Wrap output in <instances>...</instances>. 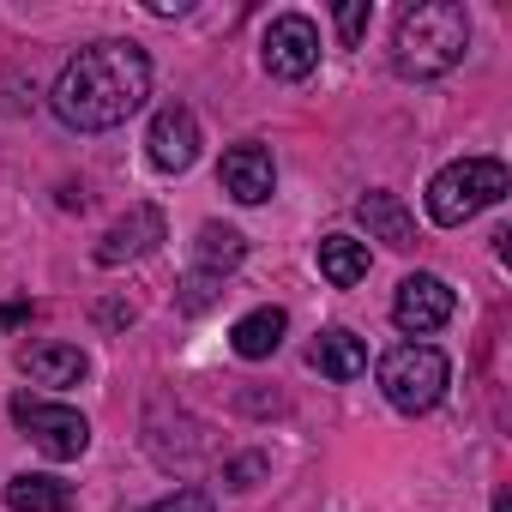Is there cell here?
Returning a JSON list of instances; mask_svg holds the SVG:
<instances>
[{"label": "cell", "instance_id": "7402d4cb", "mask_svg": "<svg viewBox=\"0 0 512 512\" xmlns=\"http://www.w3.org/2000/svg\"><path fill=\"white\" fill-rule=\"evenodd\" d=\"M31 320V302H7V308H0V326H25Z\"/></svg>", "mask_w": 512, "mask_h": 512}, {"label": "cell", "instance_id": "44dd1931", "mask_svg": "<svg viewBox=\"0 0 512 512\" xmlns=\"http://www.w3.org/2000/svg\"><path fill=\"white\" fill-rule=\"evenodd\" d=\"M260 470H266V458L247 452V458H235V464L223 470V482H229V488H253V476H260Z\"/></svg>", "mask_w": 512, "mask_h": 512}, {"label": "cell", "instance_id": "9c48e42d", "mask_svg": "<svg viewBox=\"0 0 512 512\" xmlns=\"http://www.w3.org/2000/svg\"><path fill=\"white\" fill-rule=\"evenodd\" d=\"M217 181H223L229 199L260 205V199H272V187H278V163H272L266 145H229L223 163H217Z\"/></svg>", "mask_w": 512, "mask_h": 512}, {"label": "cell", "instance_id": "8992f818", "mask_svg": "<svg viewBox=\"0 0 512 512\" xmlns=\"http://www.w3.org/2000/svg\"><path fill=\"white\" fill-rule=\"evenodd\" d=\"M260 61H266V73L272 79H308L314 67H320V31H314V19L308 13H284V19H272L266 25V43H260Z\"/></svg>", "mask_w": 512, "mask_h": 512}, {"label": "cell", "instance_id": "d6986e66", "mask_svg": "<svg viewBox=\"0 0 512 512\" xmlns=\"http://www.w3.org/2000/svg\"><path fill=\"white\" fill-rule=\"evenodd\" d=\"M145 512H217V506H211V494H205V488H175V494L151 500Z\"/></svg>", "mask_w": 512, "mask_h": 512}, {"label": "cell", "instance_id": "6da1fadb", "mask_svg": "<svg viewBox=\"0 0 512 512\" xmlns=\"http://www.w3.org/2000/svg\"><path fill=\"white\" fill-rule=\"evenodd\" d=\"M145 97H151V55L139 43H121V37H103V43L79 49L61 67L55 91H49L55 115L67 127H79V133L121 127L127 115L145 109Z\"/></svg>", "mask_w": 512, "mask_h": 512}, {"label": "cell", "instance_id": "9a60e30c", "mask_svg": "<svg viewBox=\"0 0 512 512\" xmlns=\"http://www.w3.org/2000/svg\"><path fill=\"white\" fill-rule=\"evenodd\" d=\"M320 272H326V284H338V290L362 284V278H368V241H356V235H326V241H320Z\"/></svg>", "mask_w": 512, "mask_h": 512}, {"label": "cell", "instance_id": "603a6c76", "mask_svg": "<svg viewBox=\"0 0 512 512\" xmlns=\"http://www.w3.org/2000/svg\"><path fill=\"white\" fill-rule=\"evenodd\" d=\"M494 512H512V500H506V494H494Z\"/></svg>", "mask_w": 512, "mask_h": 512}, {"label": "cell", "instance_id": "30bf717a", "mask_svg": "<svg viewBox=\"0 0 512 512\" xmlns=\"http://www.w3.org/2000/svg\"><path fill=\"white\" fill-rule=\"evenodd\" d=\"M169 235L163 211L157 205H133L103 241H97V266H127V260H145V253H157V241Z\"/></svg>", "mask_w": 512, "mask_h": 512}, {"label": "cell", "instance_id": "5b68a950", "mask_svg": "<svg viewBox=\"0 0 512 512\" xmlns=\"http://www.w3.org/2000/svg\"><path fill=\"white\" fill-rule=\"evenodd\" d=\"M13 422H19V428L37 440V452L55 458V464H67V458H79V452L91 446V422H85L79 410H67V404H43V398H31V392L13 398Z\"/></svg>", "mask_w": 512, "mask_h": 512}, {"label": "cell", "instance_id": "ba28073f", "mask_svg": "<svg viewBox=\"0 0 512 512\" xmlns=\"http://www.w3.org/2000/svg\"><path fill=\"white\" fill-rule=\"evenodd\" d=\"M145 157H151L163 175L193 169V157H199V115H193L187 103L157 109V115H151V133H145Z\"/></svg>", "mask_w": 512, "mask_h": 512}, {"label": "cell", "instance_id": "52a82bcc", "mask_svg": "<svg viewBox=\"0 0 512 512\" xmlns=\"http://www.w3.org/2000/svg\"><path fill=\"white\" fill-rule=\"evenodd\" d=\"M452 290H446V278H434V272H416V278H404L398 284V296H392V320H398V332H410V338H428V332H440L446 320H452Z\"/></svg>", "mask_w": 512, "mask_h": 512}, {"label": "cell", "instance_id": "7a4b0ae2", "mask_svg": "<svg viewBox=\"0 0 512 512\" xmlns=\"http://www.w3.org/2000/svg\"><path fill=\"white\" fill-rule=\"evenodd\" d=\"M470 49V13L458 0H416L392 25V67L404 79H440Z\"/></svg>", "mask_w": 512, "mask_h": 512}, {"label": "cell", "instance_id": "2e32d148", "mask_svg": "<svg viewBox=\"0 0 512 512\" xmlns=\"http://www.w3.org/2000/svg\"><path fill=\"white\" fill-rule=\"evenodd\" d=\"M7 506H13V512H67V506H73V488L55 482V476L25 470V476L7 482Z\"/></svg>", "mask_w": 512, "mask_h": 512}, {"label": "cell", "instance_id": "8fae6325", "mask_svg": "<svg viewBox=\"0 0 512 512\" xmlns=\"http://www.w3.org/2000/svg\"><path fill=\"white\" fill-rule=\"evenodd\" d=\"M356 217L368 223L374 241H386V247H398V253L416 247V217L404 211L398 193H362V199H356Z\"/></svg>", "mask_w": 512, "mask_h": 512}, {"label": "cell", "instance_id": "e0dca14e", "mask_svg": "<svg viewBox=\"0 0 512 512\" xmlns=\"http://www.w3.org/2000/svg\"><path fill=\"white\" fill-rule=\"evenodd\" d=\"M193 253H199V272L223 278V272H235L247 260V235L241 229H223V223H205L199 241H193Z\"/></svg>", "mask_w": 512, "mask_h": 512}, {"label": "cell", "instance_id": "4fadbf2b", "mask_svg": "<svg viewBox=\"0 0 512 512\" xmlns=\"http://www.w3.org/2000/svg\"><path fill=\"white\" fill-rule=\"evenodd\" d=\"M25 374H31L37 386H79V380L91 374V362H85L79 344H31V350H25Z\"/></svg>", "mask_w": 512, "mask_h": 512}, {"label": "cell", "instance_id": "7c38bea8", "mask_svg": "<svg viewBox=\"0 0 512 512\" xmlns=\"http://www.w3.org/2000/svg\"><path fill=\"white\" fill-rule=\"evenodd\" d=\"M284 332H290V314H284V308H253V314H241V320H235L229 344H235V356H241V362H266V356L284 344Z\"/></svg>", "mask_w": 512, "mask_h": 512}, {"label": "cell", "instance_id": "3957f363", "mask_svg": "<svg viewBox=\"0 0 512 512\" xmlns=\"http://www.w3.org/2000/svg\"><path fill=\"white\" fill-rule=\"evenodd\" d=\"M506 187H512V175H506L500 157H458V163H446V169L428 181V217H434L440 229H458V223H470L476 211L500 205Z\"/></svg>", "mask_w": 512, "mask_h": 512}, {"label": "cell", "instance_id": "277c9868", "mask_svg": "<svg viewBox=\"0 0 512 512\" xmlns=\"http://www.w3.org/2000/svg\"><path fill=\"white\" fill-rule=\"evenodd\" d=\"M446 380H452V368H446V356H440L434 344H398V350L380 356V392H386V404L404 410V416L434 410V404L446 398Z\"/></svg>", "mask_w": 512, "mask_h": 512}, {"label": "cell", "instance_id": "ac0fdd59", "mask_svg": "<svg viewBox=\"0 0 512 512\" xmlns=\"http://www.w3.org/2000/svg\"><path fill=\"white\" fill-rule=\"evenodd\" d=\"M217 296H223V278H211V272H187V284L175 290V308H181V314H211Z\"/></svg>", "mask_w": 512, "mask_h": 512}, {"label": "cell", "instance_id": "5bb4252c", "mask_svg": "<svg viewBox=\"0 0 512 512\" xmlns=\"http://www.w3.org/2000/svg\"><path fill=\"white\" fill-rule=\"evenodd\" d=\"M314 368H320L326 380H362V374H368V350H362L356 332L332 326V332H320V344H314Z\"/></svg>", "mask_w": 512, "mask_h": 512}, {"label": "cell", "instance_id": "ffe728a7", "mask_svg": "<svg viewBox=\"0 0 512 512\" xmlns=\"http://www.w3.org/2000/svg\"><path fill=\"white\" fill-rule=\"evenodd\" d=\"M362 31H368V0H344V7H338V43L356 49Z\"/></svg>", "mask_w": 512, "mask_h": 512}]
</instances>
